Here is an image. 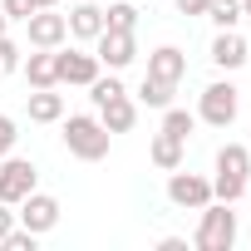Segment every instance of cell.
<instances>
[{"mask_svg":"<svg viewBox=\"0 0 251 251\" xmlns=\"http://www.w3.org/2000/svg\"><path fill=\"white\" fill-rule=\"evenodd\" d=\"M0 10H5V20H30L35 15V0H5Z\"/></svg>","mask_w":251,"mask_h":251,"instance_id":"cell-25","label":"cell"},{"mask_svg":"<svg viewBox=\"0 0 251 251\" xmlns=\"http://www.w3.org/2000/svg\"><path fill=\"white\" fill-rule=\"evenodd\" d=\"M246 173H251V153H246L241 143H226V148L217 153V182H212V192H217L222 202H236L241 187H246Z\"/></svg>","mask_w":251,"mask_h":251,"instance_id":"cell-1","label":"cell"},{"mask_svg":"<svg viewBox=\"0 0 251 251\" xmlns=\"http://www.w3.org/2000/svg\"><path fill=\"white\" fill-rule=\"evenodd\" d=\"M25 74H30V84H35V89H54V84H59V54H50V50L30 54Z\"/></svg>","mask_w":251,"mask_h":251,"instance_id":"cell-15","label":"cell"},{"mask_svg":"<svg viewBox=\"0 0 251 251\" xmlns=\"http://www.w3.org/2000/svg\"><path fill=\"white\" fill-rule=\"evenodd\" d=\"M168 197H173L177 207H207V202H212V182H207V177H197V173H177V168H173Z\"/></svg>","mask_w":251,"mask_h":251,"instance_id":"cell-4","label":"cell"},{"mask_svg":"<svg viewBox=\"0 0 251 251\" xmlns=\"http://www.w3.org/2000/svg\"><path fill=\"white\" fill-rule=\"evenodd\" d=\"M10 143H15V123H10L5 113H0V158L10 153Z\"/></svg>","mask_w":251,"mask_h":251,"instance_id":"cell-26","label":"cell"},{"mask_svg":"<svg viewBox=\"0 0 251 251\" xmlns=\"http://www.w3.org/2000/svg\"><path fill=\"white\" fill-rule=\"evenodd\" d=\"M59 79H64V84H94V79H99V54H89V50H64V54H59Z\"/></svg>","mask_w":251,"mask_h":251,"instance_id":"cell-10","label":"cell"},{"mask_svg":"<svg viewBox=\"0 0 251 251\" xmlns=\"http://www.w3.org/2000/svg\"><path fill=\"white\" fill-rule=\"evenodd\" d=\"M25 25H30V45H40V50H54V45L69 35V20L54 15V10H35Z\"/></svg>","mask_w":251,"mask_h":251,"instance_id":"cell-8","label":"cell"},{"mask_svg":"<svg viewBox=\"0 0 251 251\" xmlns=\"http://www.w3.org/2000/svg\"><path fill=\"white\" fill-rule=\"evenodd\" d=\"M138 25V10L128 5V0H118V5L103 10V30H133Z\"/></svg>","mask_w":251,"mask_h":251,"instance_id":"cell-18","label":"cell"},{"mask_svg":"<svg viewBox=\"0 0 251 251\" xmlns=\"http://www.w3.org/2000/svg\"><path fill=\"white\" fill-rule=\"evenodd\" d=\"M212 59H217L222 69H236V64L246 59V40H241L236 30H222V35L212 40Z\"/></svg>","mask_w":251,"mask_h":251,"instance_id":"cell-14","label":"cell"},{"mask_svg":"<svg viewBox=\"0 0 251 251\" xmlns=\"http://www.w3.org/2000/svg\"><path fill=\"white\" fill-rule=\"evenodd\" d=\"M192 123H197V118H192L187 108H168V118H163V133H173V138H187V133H192Z\"/></svg>","mask_w":251,"mask_h":251,"instance_id":"cell-21","label":"cell"},{"mask_svg":"<svg viewBox=\"0 0 251 251\" xmlns=\"http://www.w3.org/2000/svg\"><path fill=\"white\" fill-rule=\"evenodd\" d=\"M64 20H69V35H79V40H99V30H103V10L99 5H74Z\"/></svg>","mask_w":251,"mask_h":251,"instance_id":"cell-13","label":"cell"},{"mask_svg":"<svg viewBox=\"0 0 251 251\" xmlns=\"http://www.w3.org/2000/svg\"><path fill=\"white\" fill-rule=\"evenodd\" d=\"M20 202H25V212H20V222H25L30 231H50V226L59 222V202H54L50 192H25Z\"/></svg>","mask_w":251,"mask_h":251,"instance_id":"cell-9","label":"cell"},{"mask_svg":"<svg viewBox=\"0 0 251 251\" xmlns=\"http://www.w3.org/2000/svg\"><path fill=\"white\" fill-rule=\"evenodd\" d=\"M207 15H212L222 30H231V25L241 20V0H207Z\"/></svg>","mask_w":251,"mask_h":251,"instance_id":"cell-19","label":"cell"},{"mask_svg":"<svg viewBox=\"0 0 251 251\" xmlns=\"http://www.w3.org/2000/svg\"><path fill=\"white\" fill-rule=\"evenodd\" d=\"M118 94H123V84H118L113 74H108V79H94V103H99V108H103L108 99H118Z\"/></svg>","mask_w":251,"mask_h":251,"instance_id":"cell-22","label":"cell"},{"mask_svg":"<svg viewBox=\"0 0 251 251\" xmlns=\"http://www.w3.org/2000/svg\"><path fill=\"white\" fill-rule=\"evenodd\" d=\"M59 113H64V99L59 94H50V89H35L30 94V118L35 123H54Z\"/></svg>","mask_w":251,"mask_h":251,"instance_id":"cell-16","label":"cell"},{"mask_svg":"<svg viewBox=\"0 0 251 251\" xmlns=\"http://www.w3.org/2000/svg\"><path fill=\"white\" fill-rule=\"evenodd\" d=\"M50 5H54V0H35V10H50Z\"/></svg>","mask_w":251,"mask_h":251,"instance_id":"cell-29","label":"cell"},{"mask_svg":"<svg viewBox=\"0 0 251 251\" xmlns=\"http://www.w3.org/2000/svg\"><path fill=\"white\" fill-rule=\"evenodd\" d=\"M10 226H15V217H10V202H0V236H5Z\"/></svg>","mask_w":251,"mask_h":251,"instance_id":"cell-28","label":"cell"},{"mask_svg":"<svg viewBox=\"0 0 251 251\" xmlns=\"http://www.w3.org/2000/svg\"><path fill=\"white\" fill-rule=\"evenodd\" d=\"M64 143H69V153L74 158H84V163H99L103 153H108V128L99 118H84V113H74L69 123H64Z\"/></svg>","mask_w":251,"mask_h":251,"instance_id":"cell-2","label":"cell"},{"mask_svg":"<svg viewBox=\"0 0 251 251\" xmlns=\"http://www.w3.org/2000/svg\"><path fill=\"white\" fill-rule=\"evenodd\" d=\"M0 241H5L10 251H35V231H30V226H25V231H15V226H10V231L0 236Z\"/></svg>","mask_w":251,"mask_h":251,"instance_id":"cell-23","label":"cell"},{"mask_svg":"<svg viewBox=\"0 0 251 251\" xmlns=\"http://www.w3.org/2000/svg\"><path fill=\"white\" fill-rule=\"evenodd\" d=\"M182 69H187V59H182V50H173V45H163V50H153V54H148V74H153V79H163V84H177V79H182Z\"/></svg>","mask_w":251,"mask_h":251,"instance_id":"cell-11","label":"cell"},{"mask_svg":"<svg viewBox=\"0 0 251 251\" xmlns=\"http://www.w3.org/2000/svg\"><path fill=\"white\" fill-rule=\"evenodd\" d=\"M202 118L217 123V128H226V123L236 118V89H231V84H212V89L202 94Z\"/></svg>","mask_w":251,"mask_h":251,"instance_id":"cell-7","label":"cell"},{"mask_svg":"<svg viewBox=\"0 0 251 251\" xmlns=\"http://www.w3.org/2000/svg\"><path fill=\"white\" fill-rule=\"evenodd\" d=\"M226 207H231V202L202 212V226H197V246H202V251H226V246L236 241V217H231Z\"/></svg>","mask_w":251,"mask_h":251,"instance_id":"cell-3","label":"cell"},{"mask_svg":"<svg viewBox=\"0 0 251 251\" xmlns=\"http://www.w3.org/2000/svg\"><path fill=\"white\" fill-rule=\"evenodd\" d=\"M20 64V50H15V40H5V35H0V74H10Z\"/></svg>","mask_w":251,"mask_h":251,"instance_id":"cell-24","label":"cell"},{"mask_svg":"<svg viewBox=\"0 0 251 251\" xmlns=\"http://www.w3.org/2000/svg\"><path fill=\"white\" fill-rule=\"evenodd\" d=\"M25 192H35V168L25 158H10L0 168V202H20Z\"/></svg>","mask_w":251,"mask_h":251,"instance_id":"cell-6","label":"cell"},{"mask_svg":"<svg viewBox=\"0 0 251 251\" xmlns=\"http://www.w3.org/2000/svg\"><path fill=\"white\" fill-rule=\"evenodd\" d=\"M177 10H182V15H202V10H207V0H177Z\"/></svg>","mask_w":251,"mask_h":251,"instance_id":"cell-27","label":"cell"},{"mask_svg":"<svg viewBox=\"0 0 251 251\" xmlns=\"http://www.w3.org/2000/svg\"><path fill=\"white\" fill-rule=\"evenodd\" d=\"M148 158H153L158 168H168V173H173V168L182 163V138H173V133H158V138H153V148H148Z\"/></svg>","mask_w":251,"mask_h":251,"instance_id":"cell-17","label":"cell"},{"mask_svg":"<svg viewBox=\"0 0 251 251\" xmlns=\"http://www.w3.org/2000/svg\"><path fill=\"white\" fill-rule=\"evenodd\" d=\"M0 35H5V10H0Z\"/></svg>","mask_w":251,"mask_h":251,"instance_id":"cell-31","label":"cell"},{"mask_svg":"<svg viewBox=\"0 0 251 251\" xmlns=\"http://www.w3.org/2000/svg\"><path fill=\"white\" fill-rule=\"evenodd\" d=\"M138 54V45H133V30H99V64H108V69H123Z\"/></svg>","mask_w":251,"mask_h":251,"instance_id":"cell-5","label":"cell"},{"mask_svg":"<svg viewBox=\"0 0 251 251\" xmlns=\"http://www.w3.org/2000/svg\"><path fill=\"white\" fill-rule=\"evenodd\" d=\"M133 118H138V108H133L128 94H118V99L103 103V128H108V133H128V128H133Z\"/></svg>","mask_w":251,"mask_h":251,"instance_id":"cell-12","label":"cell"},{"mask_svg":"<svg viewBox=\"0 0 251 251\" xmlns=\"http://www.w3.org/2000/svg\"><path fill=\"white\" fill-rule=\"evenodd\" d=\"M138 94H143V103H153V108H168V103H173V84H163V79H153V74L143 79Z\"/></svg>","mask_w":251,"mask_h":251,"instance_id":"cell-20","label":"cell"},{"mask_svg":"<svg viewBox=\"0 0 251 251\" xmlns=\"http://www.w3.org/2000/svg\"><path fill=\"white\" fill-rule=\"evenodd\" d=\"M241 15H251V0H241Z\"/></svg>","mask_w":251,"mask_h":251,"instance_id":"cell-30","label":"cell"}]
</instances>
